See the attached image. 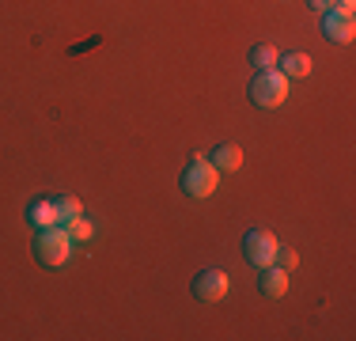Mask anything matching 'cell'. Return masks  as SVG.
Masks as SVG:
<instances>
[{"label":"cell","mask_w":356,"mask_h":341,"mask_svg":"<svg viewBox=\"0 0 356 341\" xmlns=\"http://www.w3.org/2000/svg\"><path fill=\"white\" fill-rule=\"evenodd\" d=\"M288 99V76L281 68H261L250 80V102L258 110H277Z\"/></svg>","instance_id":"7a4b0ae2"},{"label":"cell","mask_w":356,"mask_h":341,"mask_svg":"<svg viewBox=\"0 0 356 341\" xmlns=\"http://www.w3.org/2000/svg\"><path fill=\"white\" fill-rule=\"evenodd\" d=\"M54 212H57V224H69V220L83 216V205L76 193H61V198H54Z\"/></svg>","instance_id":"8fae6325"},{"label":"cell","mask_w":356,"mask_h":341,"mask_svg":"<svg viewBox=\"0 0 356 341\" xmlns=\"http://www.w3.org/2000/svg\"><path fill=\"white\" fill-rule=\"evenodd\" d=\"M311 8H318V12H330V8H334V0H311Z\"/></svg>","instance_id":"9a60e30c"},{"label":"cell","mask_w":356,"mask_h":341,"mask_svg":"<svg viewBox=\"0 0 356 341\" xmlns=\"http://www.w3.org/2000/svg\"><path fill=\"white\" fill-rule=\"evenodd\" d=\"M277 266H281V269H296V262H300V254H296V251H284V246H277Z\"/></svg>","instance_id":"5bb4252c"},{"label":"cell","mask_w":356,"mask_h":341,"mask_svg":"<svg viewBox=\"0 0 356 341\" xmlns=\"http://www.w3.org/2000/svg\"><path fill=\"white\" fill-rule=\"evenodd\" d=\"M277 61H281V54H277V46H254L250 49V65L258 68H277Z\"/></svg>","instance_id":"7c38bea8"},{"label":"cell","mask_w":356,"mask_h":341,"mask_svg":"<svg viewBox=\"0 0 356 341\" xmlns=\"http://www.w3.org/2000/svg\"><path fill=\"white\" fill-rule=\"evenodd\" d=\"M35 258L42 262V266H49V269L65 266V262L72 258V239H69V232H65L61 224L38 228V235H35Z\"/></svg>","instance_id":"6da1fadb"},{"label":"cell","mask_w":356,"mask_h":341,"mask_svg":"<svg viewBox=\"0 0 356 341\" xmlns=\"http://www.w3.org/2000/svg\"><path fill=\"white\" fill-rule=\"evenodd\" d=\"M27 224H35V228H49V224H57L54 201H49V198H38V201H31V209H27Z\"/></svg>","instance_id":"9c48e42d"},{"label":"cell","mask_w":356,"mask_h":341,"mask_svg":"<svg viewBox=\"0 0 356 341\" xmlns=\"http://www.w3.org/2000/svg\"><path fill=\"white\" fill-rule=\"evenodd\" d=\"M227 296V273L224 269H201L193 277V300L197 303H220Z\"/></svg>","instance_id":"5b68a950"},{"label":"cell","mask_w":356,"mask_h":341,"mask_svg":"<svg viewBox=\"0 0 356 341\" xmlns=\"http://www.w3.org/2000/svg\"><path fill=\"white\" fill-rule=\"evenodd\" d=\"M209 164H213L216 170H224V175H227V170H239L243 167V148H239V144H216Z\"/></svg>","instance_id":"ba28073f"},{"label":"cell","mask_w":356,"mask_h":341,"mask_svg":"<svg viewBox=\"0 0 356 341\" xmlns=\"http://www.w3.org/2000/svg\"><path fill=\"white\" fill-rule=\"evenodd\" d=\"M65 232H69V239L72 243H83V239H91L95 235V228H91V220H83V216H76V220H69V224H61Z\"/></svg>","instance_id":"4fadbf2b"},{"label":"cell","mask_w":356,"mask_h":341,"mask_svg":"<svg viewBox=\"0 0 356 341\" xmlns=\"http://www.w3.org/2000/svg\"><path fill=\"white\" fill-rule=\"evenodd\" d=\"M216 186H220V170L209 164L205 152H193L190 167L182 170V193H190V198H213Z\"/></svg>","instance_id":"3957f363"},{"label":"cell","mask_w":356,"mask_h":341,"mask_svg":"<svg viewBox=\"0 0 356 341\" xmlns=\"http://www.w3.org/2000/svg\"><path fill=\"white\" fill-rule=\"evenodd\" d=\"M277 68H281L288 80H303V76H311V57L307 54H288L277 61Z\"/></svg>","instance_id":"30bf717a"},{"label":"cell","mask_w":356,"mask_h":341,"mask_svg":"<svg viewBox=\"0 0 356 341\" xmlns=\"http://www.w3.org/2000/svg\"><path fill=\"white\" fill-rule=\"evenodd\" d=\"M334 8H341V12H353V8H356V0H337Z\"/></svg>","instance_id":"2e32d148"},{"label":"cell","mask_w":356,"mask_h":341,"mask_svg":"<svg viewBox=\"0 0 356 341\" xmlns=\"http://www.w3.org/2000/svg\"><path fill=\"white\" fill-rule=\"evenodd\" d=\"M322 34L330 42H353L356 38V19L353 12H341V8H330L322 12Z\"/></svg>","instance_id":"8992f818"},{"label":"cell","mask_w":356,"mask_h":341,"mask_svg":"<svg viewBox=\"0 0 356 341\" xmlns=\"http://www.w3.org/2000/svg\"><path fill=\"white\" fill-rule=\"evenodd\" d=\"M277 246H281V243H277L273 232H266V228H254V232L243 235V258H247L254 269H266V266H273Z\"/></svg>","instance_id":"277c9868"},{"label":"cell","mask_w":356,"mask_h":341,"mask_svg":"<svg viewBox=\"0 0 356 341\" xmlns=\"http://www.w3.org/2000/svg\"><path fill=\"white\" fill-rule=\"evenodd\" d=\"M258 292L266 296V300H281V296L288 292V269L281 266H266L258 277Z\"/></svg>","instance_id":"52a82bcc"}]
</instances>
